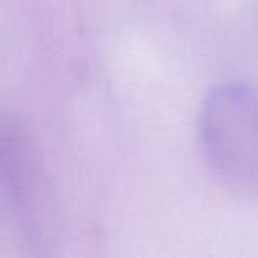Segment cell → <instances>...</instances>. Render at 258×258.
I'll return each mask as SVG.
<instances>
[{"label":"cell","mask_w":258,"mask_h":258,"mask_svg":"<svg viewBox=\"0 0 258 258\" xmlns=\"http://www.w3.org/2000/svg\"><path fill=\"white\" fill-rule=\"evenodd\" d=\"M200 140L211 165L233 182H258V92L223 83L205 99Z\"/></svg>","instance_id":"obj_1"}]
</instances>
